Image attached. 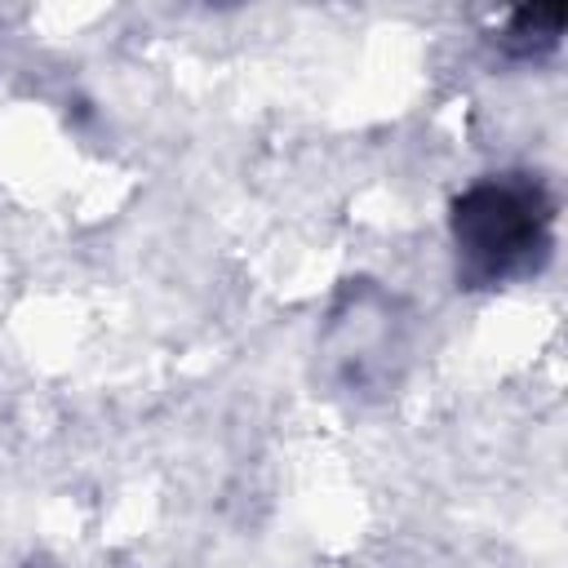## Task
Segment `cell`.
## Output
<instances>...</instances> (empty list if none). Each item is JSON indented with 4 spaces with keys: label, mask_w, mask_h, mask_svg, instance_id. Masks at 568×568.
Returning a JSON list of instances; mask_svg holds the SVG:
<instances>
[{
    "label": "cell",
    "mask_w": 568,
    "mask_h": 568,
    "mask_svg": "<svg viewBox=\"0 0 568 568\" xmlns=\"http://www.w3.org/2000/svg\"><path fill=\"white\" fill-rule=\"evenodd\" d=\"M550 204L528 182H479L453 204V235L470 271L484 280L524 275L550 244Z\"/></svg>",
    "instance_id": "obj_1"
}]
</instances>
